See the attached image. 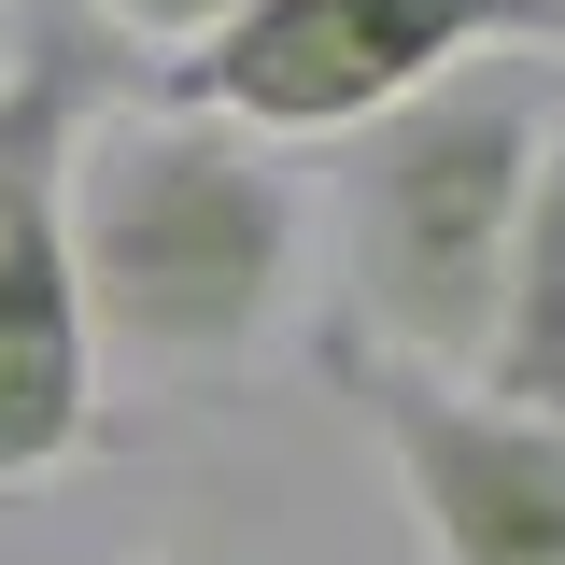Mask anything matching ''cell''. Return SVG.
Here are the masks:
<instances>
[{
    "mask_svg": "<svg viewBox=\"0 0 565 565\" xmlns=\"http://www.w3.org/2000/svg\"><path fill=\"white\" fill-rule=\"evenodd\" d=\"M128 565H212V552H128Z\"/></svg>",
    "mask_w": 565,
    "mask_h": 565,
    "instance_id": "cell-9",
    "label": "cell"
},
{
    "mask_svg": "<svg viewBox=\"0 0 565 565\" xmlns=\"http://www.w3.org/2000/svg\"><path fill=\"white\" fill-rule=\"evenodd\" d=\"M85 14H99V29H128V43H184V57H199L241 0H85Z\"/></svg>",
    "mask_w": 565,
    "mask_h": 565,
    "instance_id": "cell-8",
    "label": "cell"
},
{
    "mask_svg": "<svg viewBox=\"0 0 565 565\" xmlns=\"http://www.w3.org/2000/svg\"><path fill=\"white\" fill-rule=\"evenodd\" d=\"M57 241L85 340L141 382H226L297 297V170L212 114H85L57 156Z\"/></svg>",
    "mask_w": 565,
    "mask_h": 565,
    "instance_id": "cell-1",
    "label": "cell"
},
{
    "mask_svg": "<svg viewBox=\"0 0 565 565\" xmlns=\"http://www.w3.org/2000/svg\"><path fill=\"white\" fill-rule=\"evenodd\" d=\"M326 367L396 467L424 565H565V424L494 411L481 382H438V367H396L353 340H326Z\"/></svg>",
    "mask_w": 565,
    "mask_h": 565,
    "instance_id": "cell-4",
    "label": "cell"
},
{
    "mask_svg": "<svg viewBox=\"0 0 565 565\" xmlns=\"http://www.w3.org/2000/svg\"><path fill=\"white\" fill-rule=\"evenodd\" d=\"M481 382L494 411H537L565 424V128L523 184V226H509V282H494V326H481Z\"/></svg>",
    "mask_w": 565,
    "mask_h": 565,
    "instance_id": "cell-6",
    "label": "cell"
},
{
    "mask_svg": "<svg viewBox=\"0 0 565 565\" xmlns=\"http://www.w3.org/2000/svg\"><path fill=\"white\" fill-rule=\"evenodd\" d=\"M467 57H565V0H241L199 57H170V114L212 128H367Z\"/></svg>",
    "mask_w": 565,
    "mask_h": 565,
    "instance_id": "cell-3",
    "label": "cell"
},
{
    "mask_svg": "<svg viewBox=\"0 0 565 565\" xmlns=\"http://www.w3.org/2000/svg\"><path fill=\"white\" fill-rule=\"evenodd\" d=\"M552 128H565V71L552 57H467L452 85L367 114V128L340 141L353 326H326V340L467 382V367H481V326H494V282H509V226H523V184H537Z\"/></svg>",
    "mask_w": 565,
    "mask_h": 565,
    "instance_id": "cell-2",
    "label": "cell"
},
{
    "mask_svg": "<svg viewBox=\"0 0 565 565\" xmlns=\"http://www.w3.org/2000/svg\"><path fill=\"white\" fill-rule=\"evenodd\" d=\"M99 438V340L71 297V241H57V184L0 226V481H43Z\"/></svg>",
    "mask_w": 565,
    "mask_h": 565,
    "instance_id": "cell-5",
    "label": "cell"
},
{
    "mask_svg": "<svg viewBox=\"0 0 565 565\" xmlns=\"http://www.w3.org/2000/svg\"><path fill=\"white\" fill-rule=\"evenodd\" d=\"M85 114H99V43H85L71 14H43V29H29V57L0 71V226L57 184V156H71Z\"/></svg>",
    "mask_w": 565,
    "mask_h": 565,
    "instance_id": "cell-7",
    "label": "cell"
}]
</instances>
